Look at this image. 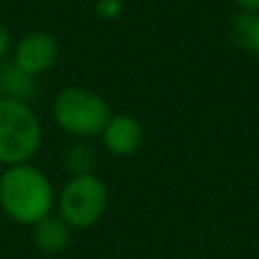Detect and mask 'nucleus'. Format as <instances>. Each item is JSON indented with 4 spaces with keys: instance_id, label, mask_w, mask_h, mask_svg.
Returning <instances> with one entry per match:
<instances>
[{
    "instance_id": "obj_1",
    "label": "nucleus",
    "mask_w": 259,
    "mask_h": 259,
    "mask_svg": "<svg viewBox=\"0 0 259 259\" xmlns=\"http://www.w3.org/2000/svg\"><path fill=\"white\" fill-rule=\"evenodd\" d=\"M55 191L50 178L32 161L5 166L0 173V211L12 223L32 228L55 211Z\"/></svg>"
},
{
    "instance_id": "obj_2",
    "label": "nucleus",
    "mask_w": 259,
    "mask_h": 259,
    "mask_svg": "<svg viewBox=\"0 0 259 259\" xmlns=\"http://www.w3.org/2000/svg\"><path fill=\"white\" fill-rule=\"evenodd\" d=\"M55 125L64 134L77 141L100 139L107 121L112 118V107L100 94L87 87H66L57 91L50 105Z\"/></svg>"
},
{
    "instance_id": "obj_3",
    "label": "nucleus",
    "mask_w": 259,
    "mask_h": 259,
    "mask_svg": "<svg viewBox=\"0 0 259 259\" xmlns=\"http://www.w3.org/2000/svg\"><path fill=\"white\" fill-rule=\"evenodd\" d=\"M44 146V125L30 103L0 96V166L27 164Z\"/></svg>"
},
{
    "instance_id": "obj_4",
    "label": "nucleus",
    "mask_w": 259,
    "mask_h": 259,
    "mask_svg": "<svg viewBox=\"0 0 259 259\" xmlns=\"http://www.w3.org/2000/svg\"><path fill=\"white\" fill-rule=\"evenodd\" d=\"M109 209V189L96 173L71 175L57 191L55 214L71 230H91Z\"/></svg>"
},
{
    "instance_id": "obj_5",
    "label": "nucleus",
    "mask_w": 259,
    "mask_h": 259,
    "mask_svg": "<svg viewBox=\"0 0 259 259\" xmlns=\"http://www.w3.org/2000/svg\"><path fill=\"white\" fill-rule=\"evenodd\" d=\"M9 62L34 77L46 75L59 62V41L46 30H32L14 44Z\"/></svg>"
},
{
    "instance_id": "obj_6",
    "label": "nucleus",
    "mask_w": 259,
    "mask_h": 259,
    "mask_svg": "<svg viewBox=\"0 0 259 259\" xmlns=\"http://www.w3.org/2000/svg\"><path fill=\"white\" fill-rule=\"evenodd\" d=\"M103 148L114 157H130L143 146V125L130 114H112L103 134Z\"/></svg>"
},
{
    "instance_id": "obj_7",
    "label": "nucleus",
    "mask_w": 259,
    "mask_h": 259,
    "mask_svg": "<svg viewBox=\"0 0 259 259\" xmlns=\"http://www.w3.org/2000/svg\"><path fill=\"white\" fill-rule=\"evenodd\" d=\"M30 230H32V243H34V248L48 257L62 255L71 246L73 230L55 211L50 216H46V219H41L36 225H32Z\"/></svg>"
},
{
    "instance_id": "obj_8",
    "label": "nucleus",
    "mask_w": 259,
    "mask_h": 259,
    "mask_svg": "<svg viewBox=\"0 0 259 259\" xmlns=\"http://www.w3.org/2000/svg\"><path fill=\"white\" fill-rule=\"evenodd\" d=\"M36 77L25 73L12 62L0 64V96L18 103H32L36 98Z\"/></svg>"
},
{
    "instance_id": "obj_9",
    "label": "nucleus",
    "mask_w": 259,
    "mask_h": 259,
    "mask_svg": "<svg viewBox=\"0 0 259 259\" xmlns=\"http://www.w3.org/2000/svg\"><path fill=\"white\" fill-rule=\"evenodd\" d=\"M230 34L239 48L259 59V12H237Z\"/></svg>"
},
{
    "instance_id": "obj_10",
    "label": "nucleus",
    "mask_w": 259,
    "mask_h": 259,
    "mask_svg": "<svg viewBox=\"0 0 259 259\" xmlns=\"http://www.w3.org/2000/svg\"><path fill=\"white\" fill-rule=\"evenodd\" d=\"M64 166L71 175H89L96 173V164H98V155L87 141H75L64 150L62 157Z\"/></svg>"
},
{
    "instance_id": "obj_11",
    "label": "nucleus",
    "mask_w": 259,
    "mask_h": 259,
    "mask_svg": "<svg viewBox=\"0 0 259 259\" xmlns=\"http://www.w3.org/2000/svg\"><path fill=\"white\" fill-rule=\"evenodd\" d=\"M125 12V0H96L94 14L100 21H116Z\"/></svg>"
},
{
    "instance_id": "obj_12",
    "label": "nucleus",
    "mask_w": 259,
    "mask_h": 259,
    "mask_svg": "<svg viewBox=\"0 0 259 259\" xmlns=\"http://www.w3.org/2000/svg\"><path fill=\"white\" fill-rule=\"evenodd\" d=\"M12 48H14V41H12V34H9V30L0 23V64L5 62V59L12 55Z\"/></svg>"
},
{
    "instance_id": "obj_13",
    "label": "nucleus",
    "mask_w": 259,
    "mask_h": 259,
    "mask_svg": "<svg viewBox=\"0 0 259 259\" xmlns=\"http://www.w3.org/2000/svg\"><path fill=\"white\" fill-rule=\"evenodd\" d=\"M239 12H259V0H232Z\"/></svg>"
}]
</instances>
